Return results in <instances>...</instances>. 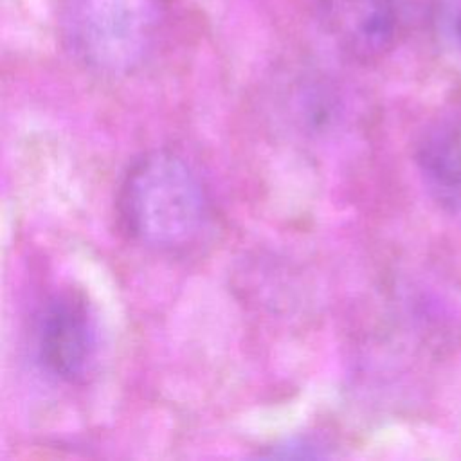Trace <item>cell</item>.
Here are the masks:
<instances>
[{"instance_id":"cell-1","label":"cell","mask_w":461,"mask_h":461,"mask_svg":"<svg viewBox=\"0 0 461 461\" xmlns=\"http://www.w3.org/2000/svg\"><path fill=\"white\" fill-rule=\"evenodd\" d=\"M117 216L126 236L155 250L193 243L209 218V200L198 173L171 149L135 158L117 191Z\"/></svg>"},{"instance_id":"cell-4","label":"cell","mask_w":461,"mask_h":461,"mask_svg":"<svg viewBox=\"0 0 461 461\" xmlns=\"http://www.w3.org/2000/svg\"><path fill=\"white\" fill-rule=\"evenodd\" d=\"M315 9L328 36L353 59H380L396 43V0H315Z\"/></svg>"},{"instance_id":"cell-5","label":"cell","mask_w":461,"mask_h":461,"mask_svg":"<svg viewBox=\"0 0 461 461\" xmlns=\"http://www.w3.org/2000/svg\"><path fill=\"white\" fill-rule=\"evenodd\" d=\"M416 164L430 194L461 209V115L432 122L416 146Z\"/></svg>"},{"instance_id":"cell-6","label":"cell","mask_w":461,"mask_h":461,"mask_svg":"<svg viewBox=\"0 0 461 461\" xmlns=\"http://www.w3.org/2000/svg\"><path fill=\"white\" fill-rule=\"evenodd\" d=\"M454 31H456V38H457L459 43H461V14H457V18H456V22H454Z\"/></svg>"},{"instance_id":"cell-3","label":"cell","mask_w":461,"mask_h":461,"mask_svg":"<svg viewBox=\"0 0 461 461\" xmlns=\"http://www.w3.org/2000/svg\"><path fill=\"white\" fill-rule=\"evenodd\" d=\"M99 351V331L86 297L63 288L43 304L36 322V357L45 373L79 384L92 373Z\"/></svg>"},{"instance_id":"cell-2","label":"cell","mask_w":461,"mask_h":461,"mask_svg":"<svg viewBox=\"0 0 461 461\" xmlns=\"http://www.w3.org/2000/svg\"><path fill=\"white\" fill-rule=\"evenodd\" d=\"M68 50L101 74H124L149 54L160 23L158 0H59Z\"/></svg>"}]
</instances>
